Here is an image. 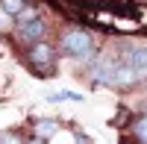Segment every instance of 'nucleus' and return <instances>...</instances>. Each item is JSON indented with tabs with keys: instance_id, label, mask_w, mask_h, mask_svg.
Returning a JSON list of instances; mask_svg holds the SVG:
<instances>
[{
	"instance_id": "nucleus-6",
	"label": "nucleus",
	"mask_w": 147,
	"mask_h": 144,
	"mask_svg": "<svg viewBox=\"0 0 147 144\" xmlns=\"http://www.w3.org/2000/svg\"><path fill=\"white\" fill-rule=\"evenodd\" d=\"M124 62H129L141 77H147V50H129V53L124 56Z\"/></svg>"
},
{
	"instance_id": "nucleus-3",
	"label": "nucleus",
	"mask_w": 147,
	"mask_h": 144,
	"mask_svg": "<svg viewBox=\"0 0 147 144\" xmlns=\"http://www.w3.org/2000/svg\"><path fill=\"white\" fill-rule=\"evenodd\" d=\"M115 68H118L115 59L100 56V59H97V65H94V71H91L94 82H100V85H112V79H115Z\"/></svg>"
},
{
	"instance_id": "nucleus-1",
	"label": "nucleus",
	"mask_w": 147,
	"mask_h": 144,
	"mask_svg": "<svg viewBox=\"0 0 147 144\" xmlns=\"http://www.w3.org/2000/svg\"><path fill=\"white\" fill-rule=\"evenodd\" d=\"M62 47L71 53V56H80V59H88L91 56V32H85V30H68L62 35Z\"/></svg>"
},
{
	"instance_id": "nucleus-11",
	"label": "nucleus",
	"mask_w": 147,
	"mask_h": 144,
	"mask_svg": "<svg viewBox=\"0 0 147 144\" xmlns=\"http://www.w3.org/2000/svg\"><path fill=\"white\" fill-rule=\"evenodd\" d=\"M6 18H9V12L3 9V3H0V24H6Z\"/></svg>"
},
{
	"instance_id": "nucleus-9",
	"label": "nucleus",
	"mask_w": 147,
	"mask_h": 144,
	"mask_svg": "<svg viewBox=\"0 0 147 144\" xmlns=\"http://www.w3.org/2000/svg\"><path fill=\"white\" fill-rule=\"evenodd\" d=\"M136 138L147 144V118H141V121L136 124Z\"/></svg>"
},
{
	"instance_id": "nucleus-5",
	"label": "nucleus",
	"mask_w": 147,
	"mask_h": 144,
	"mask_svg": "<svg viewBox=\"0 0 147 144\" xmlns=\"http://www.w3.org/2000/svg\"><path fill=\"white\" fill-rule=\"evenodd\" d=\"M41 35H44V24H41L38 18L21 24V38H24V41H38Z\"/></svg>"
},
{
	"instance_id": "nucleus-2",
	"label": "nucleus",
	"mask_w": 147,
	"mask_h": 144,
	"mask_svg": "<svg viewBox=\"0 0 147 144\" xmlns=\"http://www.w3.org/2000/svg\"><path fill=\"white\" fill-rule=\"evenodd\" d=\"M30 62H32V68L35 71H44L50 68V62H53V50H50V44H44V41H32V47H30Z\"/></svg>"
},
{
	"instance_id": "nucleus-10",
	"label": "nucleus",
	"mask_w": 147,
	"mask_h": 144,
	"mask_svg": "<svg viewBox=\"0 0 147 144\" xmlns=\"http://www.w3.org/2000/svg\"><path fill=\"white\" fill-rule=\"evenodd\" d=\"M15 18H18L21 24H27V21H35V18H38V15H35V9H24L21 15H15Z\"/></svg>"
},
{
	"instance_id": "nucleus-8",
	"label": "nucleus",
	"mask_w": 147,
	"mask_h": 144,
	"mask_svg": "<svg viewBox=\"0 0 147 144\" xmlns=\"http://www.w3.org/2000/svg\"><path fill=\"white\" fill-rule=\"evenodd\" d=\"M35 129H38L41 135H53L59 127H56V121H38V124H35Z\"/></svg>"
},
{
	"instance_id": "nucleus-7",
	"label": "nucleus",
	"mask_w": 147,
	"mask_h": 144,
	"mask_svg": "<svg viewBox=\"0 0 147 144\" xmlns=\"http://www.w3.org/2000/svg\"><path fill=\"white\" fill-rule=\"evenodd\" d=\"M0 3H3V9L9 12V15H21V12L27 9V6L21 3V0H0Z\"/></svg>"
},
{
	"instance_id": "nucleus-4",
	"label": "nucleus",
	"mask_w": 147,
	"mask_h": 144,
	"mask_svg": "<svg viewBox=\"0 0 147 144\" xmlns=\"http://www.w3.org/2000/svg\"><path fill=\"white\" fill-rule=\"evenodd\" d=\"M136 79H141V74H138L136 68H132L129 62H118L112 85H121V88H127V85H132V82H136Z\"/></svg>"
}]
</instances>
